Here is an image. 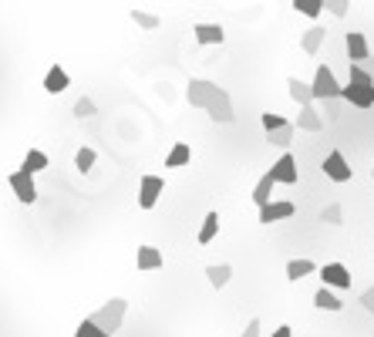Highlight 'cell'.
<instances>
[{
	"mask_svg": "<svg viewBox=\"0 0 374 337\" xmlns=\"http://www.w3.org/2000/svg\"><path fill=\"white\" fill-rule=\"evenodd\" d=\"M270 175H273V182H283V186H297L300 172H297V159L290 155V152H283L280 159L273 162V168H270Z\"/></svg>",
	"mask_w": 374,
	"mask_h": 337,
	"instance_id": "cell-9",
	"label": "cell"
},
{
	"mask_svg": "<svg viewBox=\"0 0 374 337\" xmlns=\"http://www.w3.org/2000/svg\"><path fill=\"white\" fill-rule=\"evenodd\" d=\"M344 48H347V57H351V64H361V61H368V57H371L368 38H364L361 31H347V34H344Z\"/></svg>",
	"mask_w": 374,
	"mask_h": 337,
	"instance_id": "cell-12",
	"label": "cell"
},
{
	"mask_svg": "<svg viewBox=\"0 0 374 337\" xmlns=\"http://www.w3.org/2000/svg\"><path fill=\"white\" fill-rule=\"evenodd\" d=\"M324 10H327V14H334V17H347L351 3H347V0H324Z\"/></svg>",
	"mask_w": 374,
	"mask_h": 337,
	"instance_id": "cell-32",
	"label": "cell"
},
{
	"mask_svg": "<svg viewBox=\"0 0 374 337\" xmlns=\"http://www.w3.org/2000/svg\"><path fill=\"white\" fill-rule=\"evenodd\" d=\"M310 273H317V263L314 260H290L287 263V280L290 283H300L303 277H310Z\"/></svg>",
	"mask_w": 374,
	"mask_h": 337,
	"instance_id": "cell-22",
	"label": "cell"
},
{
	"mask_svg": "<svg viewBox=\"0 0 374 337\" xmlns=\"http://www.w3.org/2000/svg\"><path fill=\"white\" fill-rule=\"evenodd\" d=\"M48 162H51V159H48V155H44L41 149H31L27 155H24V162H20V172H27V175H38V172H44V168H48Z\"/></svg>",
	"mask_w": 374,
	"mask_h": 337,
	"instance_id": "cell-23",
	"label": "cell"
},
{
	"mask_svg": "<svg viewBox=\"0 0 374 337\" xmlns=\"http://www.w3.org/2000/svg\"><path fill=\"white\" fill-rule=\"evenodd\" d=\"M270 337H294V327H290V324H280V327H277Z\"/></svg>",
	"mask_w": 374,
	"mask_h": 337,
	"instance_id": "cell-38",
	"label": "cell"
},
{
	"mask_svg": "<svg viewBox=\"0 0 374 337\" xmlns=\"http://www.w3.org/2000/svg\"><path fill=\"white\" fill-rule=\"evenodd\" d=\"M240 337H263V324L260 317H250V324H246V331Z\"/></svg>",
	"mask_w": 374,
	"mask_h": 337,
	"instance_id": "cell-36",
	"label": "cell"
},
{
	"mask_svg": "<svg viewBox=\"0 0 374 337\" xmlns=\"http://www.w3.org/2000/svg\"><path fill=\"white\" fill-rule=\"evenodd\" d=\"M189 159H192V149H189L186 142H175L166 155V168H182L189 166Z\"/></svg>",
	"mask_w": 374,
	"mask_h": 337,
	"instance_id": "cell-25",
	"label": "cell"
},
{
	"mask_svg": "<svg viewBox=\"0 0 374 337\" xmlns=\"http://www.w3.org/2000/svg\"><path fill=\"white\" fill-rule=\"evenodd\" d=\"M371 179H374V168H371Z\"/></svg>",
	"mask_w": 374,
	"mask_h": 337,
	"instance_id": "cell-39",
	"label": "cell"
},
{
	"mask_svg": "<svg viewBox=\"0 0 374 337\" xmlns=\"http://www.w3.org/2000/svg\"><path fill=\"white\" fill-rule=\"evenodd\" d=\"M351 85H374V75H368L364 68L351 64Z\"/></svg>",
	"mask_w": 374,
	"mask_h": 337,
	"instance_id": "cell-35",
	"label": "cell"
},
{
	"mask_svg": "<svg viewBox=\"0 0 374 337\" xmlns=\"http://www.w3.org/2000/svg\"><path fill=\"white\" fill-rule=\"evenodd\" d=\"M216 233H220V213H216V209H209L206 220H203V226H199V236H196V240H199L203 246H209L213 240H216Z\"/></svg>",
	"mask_w": 374,
	"mask_h": 337,
	"instance_id": "cell-21",
	"label": "cell"
},
{
	"mask_svg": "<svg viewBox=\"0 0 374 337\" xmlns=\"http://www.w3.org/2000/svg\"><path fill=\"white\" fill-rule=\"evenodd\" d=\"M273 186H277V182H273L270 168H266V172H263V179L257 182V186H253V203H257L260 209L266 206V203H273Z\"/></svg>",
	"mask_w": 374,
	"mask_h": 337,
	"instance_id": "cell-19",
	"label": "cell"
},
{
	"mask_svg": "<svg viewBox=\"0 0 374 337\" xmlns=\"http://www.w3.org/2000/svg\"><path fill=\"white\" fill-rule=\"evenodd\" d=\"M162 250L159 246H152V243H145V246H138V257H135V266L138 270H162Z\"/></svg>",
	"mask_w": 374,
	"mask_h": 337,
	"instance_id": "cell-15",
	"label": "cell"
},
{
	"mask_svg": "<svg viewBox=\"0 0 374 337\" xmlns=\"http://www.w3.org/2000/svg\"><path fill=\"white\" fill-rule=\"evenodd\" d=\"M294 10L303 17H320L324 14V0H294Z\"/></svg>",
	"mask_w": 374,
	"mask_h": 337,
	"instance_id": "cell-27",
	"label": "cell"
},
{
	"mask_svg": "<svg viewBox=\"0 0 374 337\" xmlns=\"http://www.w3.org/2000/svg\"><path fill=\"white\" fill-rule=\"evenodd\" d=\"M10 189H14V196H17V203L24 206H31V203H38V186H34V175H27V172H14L10 175Z\"/></svg>",
	"mask_w": 374,
	"mask_h": 337,
	"instance_id": "cell-10",
	"label": "cell"
},
{
	"mask_svg": "<svg viewBox=\"0 0 374 337\" xmlns=\"http://www.w3.org/2000/svg\"><path fill=\"white\" fill-rule=\"evenodd\" d=\"M75 337H108V334H101V331L94 327L92 320L85 317V320H81V324H78V327H75Z\"/></svg>",
	"mask_w": 374,
	"mask_h": 337,
	"instance_id": "cell-34",
	"label": "cell"
},
{
	"mask_svg": "<svg viewBox=\"0 0 374 337\" xmlns=\"http://www.w3.org/2000/svg\"><path fill=\"white\" fill-rule=\"evenodd\" d=\"M94 162H98V155H94V149H88V145H81L75 155V168L78 172H92Z\"/></svg>",
	"mask_w": 374,
	"mask_h": 337,
	"instance_id": "cell-28",
	"label": "cell"
},
{
	"mask_svg": "<svg viewBox=\"0 0 374 337\" xmlns=\"http://www.w3.org/2000/svg\"><path fill=\"white\" fill-rule=\"evenodd\" d=\"M206 280H209V287L223 290L226 283L233 280V266H229V263H209L206 266Z\"/></svg>",
	"mask_w": 374,
	"mask_h": 337,
	"instance_id": "cell-18",
	"label": "cell"
},
{
	"mask_svg": "<svg viewBox=\"0 0 374 337\" xmlns=\"http://www.w3.org/2000/svg\"><path fill=\"white\" fill-rule=\"evenodd\" d=\"M317 273H320V280H324L327 290H347V287L354 283L351 280V270H347L344 263H324Z\"/></svg>",
	"mask_w": 374,
	"mask_h": 337,
	"instance_id": "cell-5",
	"label": "cell"
},
{
	"mask_svg": "<svg viewBox=\"0 0 374 337\" xmlns=\"http://www.w3.org/2000/svg\"><path fill=\"white\" fill-rule=\"evenodd\" d=\"M320 172L327 175V179H334V182H351V166H347V159H344V152H331L327 159H324V166H320Z\"/></svg>",
	"mask_w": 374,
	"mask_h": 337,
	"instance_id": "cell-8",
	"label": "cell"
},
{
	"mask_svg": "<svg viewBox=\"0 0 374 337\" xmlns=\"http://www.w3.org/2000/svg\"><path fill=\"white\" fill-rule=\"evenodd\" d=\"M129 17L135 20V24H138V27H145V31H155V27H159V24H162V20L155 17V14H149V10H131Z\"/></svg>",
	"mask_w": 374,
	"mask_h": 337,
	"instance_id": "cell-30",
	"label": "cell"
},
{
	"mask_svg": "<svg viewBox=\"0 0 374 337\" xmlns=\"http://www.w3.org/2000/svg\"><path fill=\"white\" fill-rule=\"evenodd\" d=\"M294 129H300V131H324V118H320V112L314 108V105H307V108H300Z\"/></svg>",
	"mask_w": 374,
	"mask_h": 337,
	"instance_id": "cell-17",
	"label": "cell"
},
{
	"mask_svg": "<svg viewBox=\"0 0 374 337\" xmlns=\"http://www.w3.org/2000/svg\"><path fill=\"white\" fill-rule=\"evenodd\" d=\"M287 92H290V98L297 101L300 108L314 105V94H310V81H303V78H287Z\"/></svg>",
	"mask_w": 374,
	"mask_h": 337,
	"instance_id": "cell-16",
	"label": "cell"
},
{
	"mask_svg": "<svg viewBox=\"0 0 374 337\" xmlns=\"http://www.w3.org/2000/svg\"><path fill=\"white\" fill-rule=\"evenodd\" d=\"M216 92H220L216 81H209V78H192V81L186 85V101L192 105V108H206Z\"/></svg>",
	"mask_w": 374,
	"mask_h": 337,
	"instance_id": "cell-3",
	"label": "cell"
},
{
	"mask_svg": "<svg viewBox=\"0 0 374 337\" xmlns=\"http://www.w3.org/2000/svg\"><path fill=\"white\" fill-rule=\"evenodd\" d=\"M68 85H71L68 71H64L61 64H51V68H48V75H44V92H48V94H61V92H68Z\"/></svg>",
	"mask_w": 374,
	"mask_h": 337,
	"instance_id": "cell-14",
	"label": "cell"
},
{
	"mask_svg": "<svg viewBox=\"0 0 374 337\" xmlns=\"http://www.w3.org/2000/svg\"><path fill=\"white\" fill-rule=\"evenodd\" d=\"M192 34H196V44H203V48H213V44H223L226 41L223 24H196Z\"/></svg>",
	"mask_w": 374,
	"mask_h": 337,
	"instance_id": "cell-13",
	"label": "cell"
},
{
	"mask_svg": "<svg viewBox=\"0 0 374 337\" xmlns=\"http://www.w3.org/2000/svg\"><path fill=\"white\" fill-rule=\"evenodd\" d=\"M260 122H263V131H266V135H270V131H277L280 125H287V118H283V115H277V112H263Z\"/></svg>",
	"mask_w": 374,
	"mask_h": 337,
	"instance_id": "cell-31",
	"label": "cell"
},
{
	"mask_svg": "<svg viewBox=\"0 0 374 337\" xmlns=\"http://www.w3.org/2000/svg\"><path fill=\"white\" fill-rule=\"evenodd\" d=\"M361 303H364V310H368V314H374V287H364V290H361Z\"/></svg>",
	"mask_w": 374,
	"mask_h": 337,
	"instance_id": "cell-37",
	"label": "cell"
},
{
	"mask_svg": "<svg viewBox=\"0 0 374 337\" xmlns=\"http://www.w3.org/2000/svg\"><path fill=\"white\" fill-rule=\"evenodd\" d=\"M203 112L213 118V122H220V125H229L236 115H233V98H229V92L226 88H220V92L213 94V101H209Z\"/></svg>",
	"mask_w": 374,
	"mask_h": 337,
	"instance_id": "cell-6",
	"label": "cell"
},
{
	"mask_svg": "<svg viewBox=\"0 0 374 337\" xmlns=\"http://www.w3.org/2000/svg\"><path fill=\"white\" fill-rule=\"evenodd\" d=\"M125 314H129V300H125V297H112V300H105V303H101V307H98V310H94L88 320H92L101 334L112 337L115 331H122Z\"/></svg>",
	"mask_w": 374,
	"mask_h": 337,
	"instance_id": "cell-1",
	"label": "cell"
},
{
	"mask_svg": "<svg viewBox=\"0 0 374 337\" xmlns=\"http://www.w3.org/2000/svg\"><path fill=\"white\" fill-rule=\"evenodd\" d=\"M310 94H314V101H337L340 98V81L334 78V71L327 64H317L314 81H310Z\"/></svg>",
	"mask_w": 374,
	"mask_h": 337,
	"instance_id": "cell-2",
	"label": "cell"
},
{
	"mask_svg": "<svg viewBox=\"0 0 374 337\" xmlns=\"http://www.w3.org/2000/svg\"><path fill=\"white\" fill-rule=\"evenodd\" d=\"M320 223H327V226H344V206H340V203H331V206L320 213Z\"/></svg>",
	"mask_w": 374,
	"mask_h": 337,
	"instance_id": "cell-29",
	"label": "cell"
},
{
	"mask_svg": "<svg viewBox=\"0 0 374 337\" xmlns=\"http://www.w3.org/2000/svg\"><path fill=\"white\" fill-rule=\"evenodd\" d=\"M294 135H297L294 122H287V125H280L277 131H270V135H266V142H270V145H277V149H287V145L294 142Z\"/></svg>",
	"mask_w": 374,
	"mask_h": 337,
	"instance_id": "cell-26",
	"label": "cell"
},
{
	"mask_svg": "<svg viewBox=\"0 0 374 337\" xmlns=\"http://www.w3.org/2000/svg\"><path fill=\"white\" fill-rule=\"evenodd\" d=\"M294 213H297L294 203H287V199H273V203H266V206L260 209V223L273 226V223H280V220H290Z\"/></svg>",
	"mask_w": 374,
	"mask_h": 337,
	"instance_id": "cell-11",
	"label": "cell"
},
{
	"mask_svg": "<svg viewBox=\"0 0 374 337\" xmlns=\"http://www.w3.org/2000/svg\"><path fill=\"white\" fill-rule=\"evenodd\" d=\"M166 192V179L159 175H142L138 179V209H155L159 196Z\"/></svg>",
	"mask_w": 374,
	"mask_h": 337,
	"instance_id": "cell-4",
	"label": "cell"
},
{
	"mask_svg": "<svg viewBox=\"0 0 374 337\" xmlns=\"http://www.w3.org/2000/svg\"><path fill=\"white\" fill-rule=\"evenodd\" d=\"M314 307H317V310H331V314H337V310H344V300L337 297L334 290L320 287L317 294H314Z\"/></svg>",
	"mask_w": 374,
	"mask_h": 337,
	"instance_id": "cell-20",
	"label": "cell"
},
{
	"mask_svg": "<svg viewBox=\"0 0 374 337\" xmlns=\"http://www.w3.org/2000/svg\"><path fill=\"white\" fill-rule=\"evenodd\" d=\"M340 98L354 108H374V85H340Z\"/></svg>",
	"mask_w": 374,
	"mask_h": 337,
	"instance_id": "cell-7",
	"label": "cell"
},
{
	"mask_svg": "<svg viewBox=\"0 0 374 337\" xmlns=\"http://www.w3.org/2000/svg\"><path fill=\"white\" fill-rule=\"evenodd\" d=\"M94 112H98V108H94L92 98H78L75 101V118H92Z\"/></svg>",
	"mask_w": 374,
	"mask_h": 337,
	"instance_id": "cell-33",
	"label": "cell"
},
{
	"mask_svg": "<svg viewBox=\"0 0 374 337\" xmlns=\"http://www.w3.org/2000/svg\"><path fill=\"white\" fill-rule=\"evenodd\" d=\"M324 41H327V31H324V27H310V31L300 38V48H303V55L314 57L320 51V44H324Z\"/></svg>",
	"mask_w": 374,
	"mask_h": 337,
	"instance_id": "cell-24",
	"label": "cell"
}]
</instances>
